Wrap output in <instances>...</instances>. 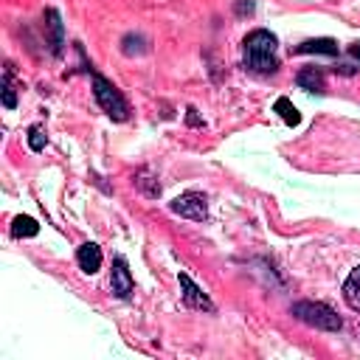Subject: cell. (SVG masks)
<instances>
[{
	"label": "cell",
	"mask_w": 360,
	"mask_h": 360,
	"mask_svg": "<svg viewBox=\"0 0 360 360\" xmlns=\"http://www.w3.org/2000/svg\"><path fill=\"white\" fill-rule=\"evenodd\" d=\"M93 96L98 101V107L112 118V121H127L129 118V104L127 98L121 96V90L107 82L104 76H93Z\"/></svg>",
	"instance_id": "3957f363"
},
{
	"label": "cell",
	"mask_w": 360,
	"mask_h": 360,
	"mask_svg": "<svg viewBox=\"0 0 360 360\" xmlns=\"http://www.w3.org/2000/svg\"><path fill=\"white\" fill-rule=\"evenodd\" d=\"M276 48H278V39L270 31H264V28L250 31L245 37V42H242V62H245V68H250L253 73H273V70H278Z\"/></svg>",
	"instance_id": "6da1fadb"
},
{
	"label": "cell",
	"mask_w": 360,
	"mask_h": 360,
	"mask_svg": "<svg viewBox=\"0 0 360 360\" xmlns=\"http://www.w3.org/2000/svg\"><path fill=\"white\" fill-rule=\"evenodd\" d=\"M349 53H352L354 59H360V42H352V45H349Z\"/></svg>",
	"instance_id": "ffe728a7"
},
{
	"label": "cell",
	"mask_w": 360,
	"mask_h": 360,
	"mask_svg": "<svg viewBox=\"0 0 360 360\" xmlns=\"http://www.w3.org/2000/svg\"><path fill=\"white\" fill-rule=\"evenodd\" d=\"M45 143H48V135H45V127H39V124H34V127L28 129V146H31L34 152H42V149H45Z\"/></svg>",
	"instance_id": "9a60e30c"
},
{
	"label": "cell",
	"mask_w": 360,
	"mask_h": 360,
	"mask_svg": "<svg viewBox=\"0 0 360 360\" xmlns=\"http://www.w3.org/2000/svg\"><path fill=\"white\" fill-rule=\"evenodd\" d=\"M186 124H188V127H202V118L197 115V110H194V107H188V110H186Z\"/></svg>",
	"instance_id": "d6986e66"
},
{
	"label": "cell",
	"mask_w": 360,
	"mask_h": 360,
	"mask_svg": "<svg viewBox=\"0 0 360 360\" xmlns=\"http://www.w3.org/2000/svg\"><path fill=\"white\" fill-rule=\"evenodd\" d=\"M3 104H6L8 110L17 107V93H14V87H11V65L6 68V76H3Z\"/></svg>",
	"instance_id": "2e32d148"
},
{
	"label": "cell",
	"mask_w": 360,
	"mask_h": 360,
	"mask_svg": "<svg viewBox=\"0 0 360 360\" xmlns=\"http://www.w3.org/2000/svg\"><path fill=\"white\" fill-rule=\"evenodd\" d=\"M292 53H326V56H335L338 53V42L329 39V37H321V39H307L301 45L292 48Z\"/></svg>",
	"instance_id": "9c48e42d"
},
{
	"label": "cell",
	"mask_w": 360,
	"mask_h": 360,
	"mask_svg": "<svg viewBox=\"0 0 360 360\" xmlns=\"http://www.w3.org/2000/svg\"><path fill=\"white\" fill-rule=\"evenodd\" d=\"M48 25H51V34H53V53H59L62 48V25H59V14L56 11H48Z\"/></svg>",
	"instance_id": "e0dca14e"
},
{
	"label": "cell",
	"mask_w": 360,
	"mask_h": 360,
	"mask_svg": "<svg viewBox=\"0 0 360 360\" xmlns=\"http://www.w3.org/2000/svg\"><path fill=\"white\" fill-rule=\"evenodd\" d=\"M101 248L96 245V242H84L79 250H76V262H79V267L84 270V273H96L98 267H101Z\"/></svg>",
	"instance_id": "52a82bcc"
},
{
	"label": "cell",
	"mask_w": 360,
	"mask_h": 360,
	"mask_svg": "<svg viewBox=\"0 0 360 360\" xmlns=\"http://www.w3.org/2000/svg\"><path fill=\"white\" fill-rule=\"evenodd\" d=\"M233 11H236L239 17L253 14V0H236V3H233Z\"/></svg>",
	"instance_id": "ac0fdd59"
},
{
	"label": "cell",
	"mask_w": 360,
	"mask_h": 360,
	"mask_svg": "<svg viewBox=\"0 0 360 360\" xmlns=\"http://www.w3.org/2000/svg\"><path fill=\"white\" fill-rule=\"evenodd\" d=\"M343 301H346L354 312H360V267H354V270L346 276V281H343Z\"/></svg>",
	"instance_id": "30bf717a"
},
{
	"label": "cell",
	"mask_w": 360,
	"mask_h": 360,
	"mask_svg": "<svg viewBox=\"0 0 360 360\" xmlns=\"http://www.w3.org/2000/svg\"><path fill=\"white\" fill-rule=\"evenodd\" d=\"M180 290H183V301H186V307H191V309H202V312H214V304H211V298L188 278V273H180Z\"/></svg>",
	"instance_id": "5b68a950"
},
{
	"label": "cell",
	"mask_w": 360,
	"mask_h": 360,
	"mask_svg": "<svg viewBox=\"0 0 360 360\" xmlns=\"http://www.w3.org/2000/svg\"><path fill=\"white\" fill-rule=\"evenodd\" d=\"M295 84L307 93H323L326 90V79H323V70L321 68H304L298 76H295Z\"/></svg>",
	"instance_id": "ba28073f"
},
{
	"label": "cell",
	"mask_w": 360,
	"mask_h": 360,
	"mask_svg": "<svg viewBox=\"0 0 360 360\" xmlns=\"http://www.w3.org/2000/svg\"><path fill=\"white\" fill-rule=\"evenodd\" d=\"M135 186H138L146 197H158V194H160V183H158L146 169H141V172L135 174Z\"/></svg>",
	"instance_id": "4fadbf2b"
},
{
	"label": "cell",
	"mask_w": 360,
	"mask_h": 360,
	"mask_svg": "<svg viewBox=\"0 0 360 360\" xmlns=\"http://www.w3.org/2000/svg\"><path fill=\"white\" fill-rule=\"evenodd\" d=\"M292 315L301 323L315 326V329H323V332H338L343 326L340 315L332 307L321 304V301H298V304H292Z\"/></svg>",
	"instance_id": "7a4b0ae2"
},
{
	"label": "cell",
	"mask_w": 360,
	"mask_h": 360,
	"mask_svg": "<svg viewBox=\"0 0 360 360\" xmlns=\"http://www.w3.org/2000/svg\"><path fill=\"white\" fill-rule=\"evenodd\" d=\"M169 211L186 217V219L202 222V219L208 217V202H205V197H202L200 191H186V194H180V197H174V200L169 202Z\"/></svg>",
	"instance_id": "277c9868"
},
{
	"label": "cell",
	"mask_w": 360,
	"mask_h": 360,
	"mask_svg": "<svg viewBox=\"0 0 360 360\" xmlns=\"http://www.w3.org/2000/svg\"><path fill=\"white\" fill-rule=\"evenodd\" d=\"M110 287H112V292H115L118 298H129V295H132V276H129V270H127V262H124L121 256L112 262Z\"/></svg>",
	"instance_id": "8992f818"
},
{
	"label": "cell",
	"mask_w": 360,
	"mask_h": 360,
	"mask_svg": "<svg viewBox=\"0 0 360 360\" xmlns=\"http://www.w3.org/2000/svg\"><path fill=\"white\" fill-rule=\"evenodd\" d=\"M273 110L281 115V121L284 124H290V127H295L298 121H301V112L295 110V104L287 98V96H281V98H276V104H273Z\"/></svg>",
	"instance_id": "8fae6325"
},
{
	"label": "cell",
	"mask_w": 360,
	"mask_h": 360,
	"mask_svg": "<svg viewBox=\"0 0 360 360\" xmlns=\"http://www.w3.org/2000/svg\"><path fill=\"white\" fill-rule=\"evenodd\" d=\"M121 51H124L127 56L146 53V39H143V37H138V34H127V37L121 39Z\"/></svg>",
	"instance_id": "5bb4252c"
},
{
	"label": "cell",
	"mask_w": 360,
	"mask_h": 360,
	"mask_svg": "<svg viewBox=\"0 0 360 360\" xmlns=\"http://www.w3.org/2000/svg\"><path fill=\"white\" fill-rule=\"evenodd\" d=\"M39 233V222L34 217H14L11 222V236L22 239V236H37Z\"/></svg>",
	"instance_id": "7c38bea8"
}]
</instances>
